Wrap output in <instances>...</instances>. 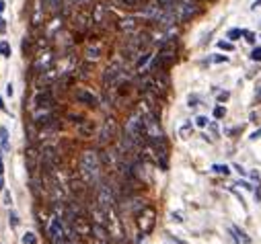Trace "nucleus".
I'll return each mask as SVG.
<instances>
[{"label":"nucleus","mask_w":261,"mask_h":244,"mask_svg":"<svg viewBox=\"0 0 261 244\" xmlns=\"http://www.w3.org/2000/svg\"><path fill=\"white\" fill-rule=\"evenodd\" d=\"M35 57H33V72H37V74H41V72H45V70H50V68H54V54H52V50H43V52H37V54H33Z\"/></svg>","instance_id":"nucleus-7"},{"label":"nucleus","mask_w":261,"mask_h":244,"mask_svg":"<svg viewBox=\"0 0 261 244\" xmlns=\"http://www.w3.org/2000/svg\"><path fill=\"white\" fill-rule=\"evenodd\" d=\"M4 8H6V2H4V0H0V13H2Z\"/></svg>","instance_id":"nucleus-37"},{"label":"nucleus","mask_w":261,"mask_h":244,"mask_svg":"<svg viewBox=\"0 0 261 244\" xmlns=\"http://www.w3.org/2000/svg\"><path fill=\"white\" fill-rule=\"evenodd\" d=\"M33 103H35V107L37 109H43V107H52V103H54V97H52V92L48 88H43L39 90L35 99H33Z\"/></svg>","instance_id":"nucleus-13"},{"label":"nucleus","mask_w":261,"mask_h":244,"mask_svg":"<svg viewBox=\"0 0 261 244\" xmlns=\"http://www.w3.org/2000/svg\"><path fill=\"white\" fill-rule=\"evenodd\" d=\"M255 103H261V84H259V88L255 92Z\"/></svg>","instance_id":"nucleus-31"},{"label":"nucleus","mask_w":261,"mask_h":244,"mask_svg":"<svg viewBox=\"0 0 261 244\" xmlns=\"http://www.w3.org/2000/svg\"><path fill=\"white\" fill-rule=\"evenodd\" d=\"M111 244H121V242H111Z\"/></svg>","instance_id":"nucleus-41"},{"label":"nucleus","mask_w":261,"mask_h":244,"mask_svg":"<svg viewBox=\"0 0 261 244\" xmlns=\"http://www.w3.org/2000/svg\"><path fill=\"white\" fill-rule=\"evenodd\" d=\"M175 55H177V41L175 39H167L165 43H163V48H161V52H158V60H161V64H163V68L165 66H169L173 60H175Z\"/></svg>","instance_id":"nucleus-8"},{"label":"nucleus","mask_w":261,"mask_h":244,"mask_svg":"<svg viewBox=\"0 0 261 244\" xmlns=\"http://www.w3.org/2000/svg\"><path fill=\"white\" fill-rule=\"evenodd\" d=\"M245 39H247L249 43H255V33H251V31H247V33H245Z\"/></svg>","instance_id":"nucleus-29"},{"label":"nucleus","mask_w":261,"mask_h":244,"mask_svg":"<svg viewBox=\"0 0 261 244\" xmlns=\"http://www.w3.org/2000/svg\"><path fill=\"white\" fill-rule=\"evenodd\" d=\"M121 76H123V64H121V62H111V64L103 70V86H105V88L117 86V82H119Z\"/></svg>","instance_id":"nucleus-6"},{"label":"nucleus","mask_w":261,"mask_h":244,"mask_svg":"<svg viewBox=\"0 0 261 244\" xmlns=\"http://www.w3.org/2000/svg\"><path fill=\"white\" fill-rule=\"evenodd\" d=\"M116 137H117V121L113 117H107L103 121V125H101V130H99L97 142H99V146H109Z\"/></svg>","instance_id":"nucleus-5"},{"label":"nucleus","mask_w":261,"mask_h":244,"mask_svg":"<svg viewBox=\"0 0 261 244\" xmlns=\"http://www.w3.org/2000/svg\"><path fill=\"white\" fill-rule=\"evenodd\" d=\"M241 35H245L241 29H231V31H229V39H231V41H234V39H239Z\"/></svg>","instance_id":"nucleus-22"},{"label":"nucleus","mask_w":261,"mask_h":244,"mask_svg":"<svg viewBox=\"0 0 261 244\" xmlns=\"http://www.w3.org/2000/svg\"><path fill=\"white\" fill-rule=\"evenodd\" d=\"M257 137H261V130H259V132H255V134L251 136V139H257Z\"/></svg>","instance_id":"nucleus-38"},{"label":"nucleus","mask_w":261,"mask_h":244,"mask_svg":"<svg viewBox=\"0 0 261 244\" xmlns=\"http://www.w3.org/2000/svg\"><path fill=\"white\" fill-rule=\"evenodd\" d=\"M97 205L101 209H105L109 214L111 209H116V191L109 183H101L99 185V191H97Z\"/></svg>","instance_id":"nucleus-4"},{"label":"nucleus","mask_w":261,"mask_h":244,"mask_svg":"<svg viewBox=\"0 0 261 244\" xmlns=\"http://www.w3.org/2000/svg\"><path fill=\"white\" fill-rule=\"evenodd\" d=\"M88 64H81L78 66V70H74V76L76 78H88Z\"/></svg>","instance_id":"nucleus-20"},{"label":"nucleus","mask_w":261,"mask_h":244,"mask_svg":"<svg viewBox=\"0 0 261 244\" xmlns=\"http://www.w3.org/2000/svg\"><path fill=\"white\" fill-rule=\"evenodd\" d=\"M6 31V25H4V19L0 17V33H4Z\"/></svg>","instance_id":"nucleus-33"},{"label":"nucleus","mask_w":261,"mask_h":244,"mask_svg":"<svg viewBox=\"0 0 261 244\" xmlns=\"http://www.w3.org/2000/svg\"><path fill=\"white\" fill-rule=\"evenodd\" d=\"M93 132H95V127L90 125V123H87V125H78V134H81L83 137H90V136H93Z\"/></svg>","instance_id":"nucleus-19"},{"label":"nucleus","mask_w":261,"mask_h":244,"mask_svg":"<svg viewBox=\"0 0 261 244\" xmlns=\"http://www.w3.org/2000/svg\"><path fill=\"white\" fill-rule=\"evenodd\" d=\"M0 111H6V107H4V103H2V99H0Z\"/></svg>","instance_id":"nucleus-39"},{"label":"nucleus","mask_w":261,"mask_h":244,"mask_svg":"<svg viewBox=\"0 0 261 244\" xmlns=\"http://www.w3.org/2000/svg\"><path fill=\"white\" fill-rule=\"evenodd\" d=\"M43 10H45V4L41 2V0H33V2H31V10H29L33 27H39L41 23H43Z\"/></svg>","instance_id":"nucleus-9"},{"label":"nucleus","mask_w":261,"mask_h":244,"mask_svg":"<svg viewBox=\"0 0 261 244\" xmlns=\"http://www.w3.org/2000/svg\"><path fill=\"white\" fill-rule=\"evenodd\" d=\"M2 170H4L2 168V158H0V177H2Z\"/></svg>","instance_id":"nucleus-40"},{"label":"nucleus","mask_w":261,"mask_h":244,"mask_svg":"<svg viewBox=\"0 0 261 244\" xmlns=\"http://www.w3.org/2000/svg\"><path fill=\"white\" fill-rule=\"evenodd\" d=\"M224 115H226L224 107H216V109H214V117H224Z\"/></svg>","instance_id":"nucleus-26"},{"label":"nucleus","mask_w":261,"mask_h":244,"mask_svg":"<svg viewBox=\"0 0 261 244\" xmlns=\"http://www.w3.org/2000/svg\"><path fill=\"white\" fill-rule=\"evenodd\" d=\"M10 224H13V228L19 224V219H17V216H15V214H10Z\"/></svg>","instance_id":"nucleus-32"},{"label":"nucleus","mask_w":261,"mask_h":244,"mask_svg":"<svg viewBox=\"0 0 261 244\" xmlns=\"http://www.w3.org/2000/svg\"><path fill=\"white\" fill-rule=\"evenodd\" d=\"M214 170L220 172V174H229V168H226L224 164H216V166H214Z\"/></svg>","instance_id":"nucleus-27"},{"label":"nucleus","mask_w":261,"mask_h":244,"mask_svg":"<svg viewBox=\"0 0 261 244\" xmlns=\"http://www.w3.org/2000/svg\"><path fill=\"white\" fill-rule=\"evenodd\" d=\"M50 236L52 240H58V238H64V228H62V219L60 217H54L52 219V226H50Z\"/></svg>","instance_id":"nucleus-15"},{"label":"nucleus","mask_w":261,"mask_h":244,"mask_svg":"<svg viewBox=\"0 0 261 244\" xmlns=\"http://www.w3.org/2000/svg\"><path fill=\"white\" fill-rule=\"evenodd\" d=\"M58 162H60L58 148L52 146V144L41 148V152H39V166H41L43 174H50L54 170H58Z\"/></svg>","instance_id":"nucleus-2"},{"label":"nucleus","mask_w":261,"mask_h":244,"mask_svg":"<svg viewBox=\"0 0 261 244\" xmlns=\"http://www.w3.org/2000/svg\"><path fill=\"white\" fill-rule=\"evenodd\" d=\"M13 92H15L13 84H6V95H10V97H13Z\"/></svg>","instance_id":"nucleus-34"},{"label":"nucleus","mask_w":261,"mask_h":244,"mask_svg":"<svg viewBox=\"0 0 261 244\" xmlns=\"http://www.w3.org/2000/svg\"><path fill=\"white\" fill-rule=\"evenodd\" d=\"M119 6H128V8H140L144 4V0H116Z\"/></svg>","instance_id":"nucleus-18"},{"label":"nucleus","mask_w":261,"mask_h":244,"mask_svg":"<svg viewBox=\"0 0 261 244\" xmlns=\"http://www.w3.org/2000/svg\"><path fill=\"white\" fill-rule=\"evenodd\" d=\"M214 62H226V57H222V55H216V57H214Z\"/></svg>","instance_id":"nucleus-36"},{"label":"nucleus","mask_w":261,"mask_h":244,"mask_svg":"<svg viewBox=\"0 0 261 244\" xmlns=\"http://www.w3.org/2000/svg\"><path fill=\"white\" fill-rule=\"evenodd\" d=\"M150 60H152V54L146 50V52L138 57V60H136V70H138V72H146V70H148V68H146V64H148Z\"/></svg>","instance_id":"nucleus-16"},{"label":"nucleus","mask_w":261,"mask_h":244,"mask_svg":"<svg viewBox=\"0 0 261 244\" xmlns=\"http://www.w3.org/2000/svg\"><path fill=\"white\" fill-rule=\"evenodd\" d=\"M136 224H138V228H140V232H142V236L150 234V232L154 230V224H156V212H154V207L146 205L142 212L136 214Z\"/></svg>","instance_id":"nucleus-3"},{"label":"nucleus","mask_w":261,"mask_h":244,"mask_svg":"<svg viewBox=\"0 0 261 244\" xmlns=\"http://www.w3.org/2000/svg\"><path fill=\"white\" fill-rule=\"evenodd\" d=\"M0 142H2L4 150H8V130L6 127H0Z\"/></svg>","instance_id":"nucleus-21"},{"label":"nucleus","mask_w":261,"mask_h":244,"mask_svg":"<svg viewBox=\"0 0 261 244\" xmlns=\"http://www.w3.org/2000/svg\"><path fill=\"white\" fill-rule=\"evenodd\" d=\"M23 242H25V244H37V238H35V234H31V232H27V234L23 236Z\"/></svg>","instance_id":"nucleus-23"},{"label":"nucleus","mask_w":261,"mask_h":244,"mask_svg":"<svg viewBox=\"0 0 261 244\" xmlns=\"http://www.w3.org/2000/svg\"><path fill=\"white\" fill-rule=\"evenodd\" d=\"M218 48H222V50H232V45H231V43H226V41H220V43H218Z\"/></svg>","instance_id":"nucleus-30"},{"label":"nucleus","mask_w":261,"mask_h":244,"mask_svg":"<svg viewBox=\"0 0 261 244\" xmlns=\"http://www.w3.org/2000/svg\"><path fill=\"white\" fill-rule=\"evenodd\" d=\"M231 232H232V238L239 242V244H249V242H251V240H249V236L245 234V232L239 226H231Z\"/></svg>","instance_id":"nucleus-17"},{"label":"nucleus","mask_w":261,"mask_h":244,"mask_svg":"<svg viewBox=\"0 0 261 244\" xmlns=\"http://www.w3.org/2000/svg\"><path fill=\"white\" fill-rule=\"evenodd\" d=\"M196 125H198V127H206V125H208V119H206V117H198V119H196Z\"/></svg>","instance_id":"nucleus-28"},{"label":"nucleus","mask_w":261,"mask_h":244,"mask_svg":"<svg viewBox=\"0 0 261 244\" xmlns=\"http://www.w3.org/2000/svg\"><path fill=\"white\" fill-rule=\"evenodd\" d=\"M4 199H6V201H4V203H6V205H10V193H8V191H6V193H4Z\"/></svg>","instance_id":"nucleus-35"},{"label":"nucleus","mask_w":261,"mask_h":244,"mask_svg":"<svg viewBox=\"0 0 261 244\" xmlns=\"http://www.w3.org/2000/svg\"><path fill=\"white\" fill-rule=\"evenodd\" d=\"M103 55V45L101 43H88L85 50V60L87 62H97L99 57Z\"/></svg>","instance_id":"nucleus-14"},{"label":"nucleus","mask_w":261,"mask_h":244,"mask_svg":"<svg viewBox=\"0 0 261 244\" xmlns=\"http://www.w3.org/2000/svg\"><path fill=\"white\" fill-rule=\"evenodd\" d=\"M74 97H76L78 103L87 105V107H97V105H99V97L95 95V92L85 90V88H78V90L74 92Z\"/></svg>","instance_id":"nucleus-11"},{"label":"nucleus","mask_w":261,"mask_h":244,"mask_svg":"<svg viewBox=\"0 0 261 244\" xmlns=\"http://www.w3.org/2000/svg\"><path fill=\"white\" fill-rule=\"evenodd\" d=\"M101 156L95 152V150H85L78 158V172L81 177L90 185V183H97L99 181V172H101Z\"/></svg>","instance_id":"nucleus-1"},{"label":"nucleus","mask_w":261,"mask_h":244,"mask_svg":"<svg viewBox=\"0 0 261 244\" xmlns=\"http://www.w3.org/2000/svg\"><path fill=\"white\" fill-rule=\"evenodd\" d=\"M117 31L123 35H134L138 31V19L136 17H123L117 21Z\"/></svg>","instance_id":"nucleus-10"},{"label":"nucleus","mask_w":261,"mask_h":244,"mask_svg":"<svg viewBox=\"0 0 261 244\" xmlns=\"http://www.w3.org/2000/svg\"><path fill=\"white\" fill-rule=\"evenodd\" d=\"M0 55L10 57V48H8V43H0Z\"/></svg>","instance_id":"nucleus-24"},{"label":"nucleus","mask_w":261,"mask_h":244,"mask_svg":"<svg viewBox=\"0 0 261 244\" xmlns=\"http://www.w3.org/2000/svg\"><path fill=\"white\" fill-rule=\"evenodd\" d=\"M56 78H58V74H56V70H54V68L45 70V72H41L39 78H37V88H39V90L50 88V86L56 82Z\"/></svg>","instance_id":"nucleus-12"},{"label":"nucleus","mask_w":261,"mask_h":244,"mask_svg":"<svg viewBox=\"0 0 261 244\" xmlns=\"http://www.w3.org/2000/svg\"><path fill=\"white\" fill-rule=\"evenodd\" d=\"M251 60H255V62H261V48H255V50H253V54H251Z\"/></svg>","instance_id":"nucleus-25"}]
</instances>
